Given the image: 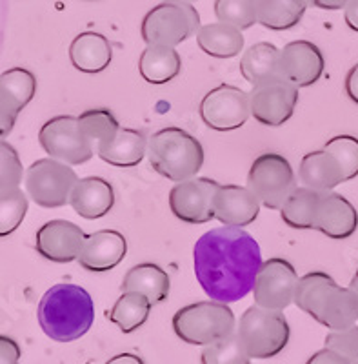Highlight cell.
I'll return each mask as SVG.
<instances>
[{
    "mask_svg": "<svg viewBox=\"0 0 358 364\" xmlns=\"http://www.w3.org/2000/svg\"><path fill=\"white\" fill-rule=\"evenodd\" d=\"M193 264L207 297L229 304L253 291L262 253L255 237L242 228H215L197 240Z\"/></svg>",
    "mask_w": 358,
    "mask_h": 364,
    "instance_id": "1",
    "label": "cell"
},
{
    "mask_svg": "<svg viewBox=\"0 0 358 364\" xmlns=\"http://www.w3.org/2000/svg\"><path fill=\"white\" fill-rule=\"evenodd\" d=\"M95 323V304L82 286L60 282L45 291L38 304V324L50 339L73 343Z\"/></svg>",
    "mask_w": 358,
    "mask_h": 364,
    "instance_id": "2",
    "label": "cell"
},
{
    "mask_svg": "<svg viewBox=\"0 0 358 364\" xmlns=\"http://www.w3.org/2000/svg\"><path fill=\"white\" fill-rule=\"evenodd\" d=\"M295 304L330 331L347 330L358 323V297L349 286L342 288L324 272L300 277Z\"/></svg>",
    "mask_w": 358,
    "mask_h": 364,
    "instance_id": "3",
    "label": "cell"
},
{
    "mask_svg": "<svg viewBox=\"0 0 358 364\" xmlns=\"http://www.w3.org/2000/svg\"><path fill=\"white\" fill-rule=\"evenodd\" d=\"M148 159L153 170L168 181L182 182L197 177L204 164V148L182 128H164L148 141Z\"/></svg>",
    "mask_w": 358,
    "mask_h": 364,
    "instance_id": "4",
    "label": "cell"
},
{
    "mask_svg": "<svg viewBox=\"0 0 358 364\" xmlns=\"http://www.w3.org/2000/svg\"><path fill=\"white\" fill-rule=\"evenodd\" d=\"M173 330L182 343L210 346L237 333V318L224 302L202 301L173 315Z\"/></svg>",
    "mask_w": 358,
    "mask_h": 364,
    "instance_id": "5",
    "label": "cell"
},
{
    "mask_svg": "<svg viewBox=\"0 0 358 364\" xmlns=\"http://www.w3.org/2000/svg\"><path fill=\"white\" fill-rule=\"evenodd\" d=\"M237 336L251 359H271L289 343V324L282 311L251 306L242 314Z\"/></svg>",
    "mask_w": 358,
    "mask_h": 364,
    "instance_id": "6",
    "label": "cell"
},
{
    "mask_svg": "<svg viewBox=\"0 0 358 364\" xmlns=\"http://www.w3.org/2000/svg\"><path fill=\"white\" fill-rule=\"evenodd\" d=\"M200 15L185 0H164L142 21V41L148 46H169L177 48L200 29Z\"/></svg>",
    "mask_w": 358,
    "mask_h": 364,
    "instance_id": "7",
    "label": "cell"
},
{
    "mask_svg": "<svg viewBox=\"0 0 358 364\" xmlns=\"http://www.w3.org/2000/svg\"><path fill=\"white\" fill-rule=\"evenodd\" d=\"M79 177L66 162L57 159H38L29 166L24 177L26 193L42 208H62L70 204L71 191Z\"/></svg>",
    "mask_w": 358,
    "mask_h": 364,
    "instance_id": "8",
    "label": "cell"
},
{
    "mask_svg": "<svg viewBox=\"0 0 358 364\" xmlns=\"http://www.w3.org/2000/svg\"><path fill=\"white\" fill-rule=\"evenodd\" d=\"M247 188L269 210H282L297 190V178L288 159L280 154H262L253 161L247 173Z\"/></svg>",
    "mask_w": 358,
    "mask_h": 364,
    "instance_id": "9",
    "label": "cell"
},
{
    "mask_svg": "<svg viewBox=\"0 0 358 364\" xmlns=\"http://www.w3.org/2000/svg\"><path fill=\"white\" fill-rule=\"evenodd\" d=\"M42 149L51 159L66 162L70 166H80L91 161L95 148L93 142L84 135L79 124V117L60 115L45 122L38 133Z\"/></svg>",
    "mask_w": 358,
    "mask_h": 364,
    "instance_id": "10",
    "label": "cell"
},
{
    "mask_svg": "<svg viewBox=\"0 0 358 364\" xmlns=\"http://www.w3.org/2000/svg\"><path fill=\"white\" fill-rule=\"evenodd\" d=\"M249 117V93L229 84H220L211 90L200 102V119L215 132H233L242 128Z\"/></svg>",
    "mask_w": 358,
    "mask_h": 364,
    "instance_id": "11",
    "label": "cell"
},
{
    "mask_svg": "<svg viewBox=\"0 0 358 364\" xmlns=\"http://www.w3.org/2000/svg\"><path fill=\"white\" fill-rule=\"evenodd\" d=\"M219 188V182L206 177L177 182L169 191V208L182 223L206 224L215 219V197Z\"/></svg>",
    "mask_w": 358,
    "mask_h": 364,
    "instance_id": "12",
    "label": "cell"
},
{
    "mask_svg": "<svg viewBox=\"0 0 358 364\" xmlns=\"http://www.w3.org/2000/svg\"><path fill=\"white\" fill-rule=\"evenodd\" d=\"M298 281L300 279L297 269L286 259L273 257L269 261L262 262L253 288L255 304L268 310L284 311L291 302H295Z\"/></svg>",
    "mask_w": 358,
    "mask_h": 364,
    "instance_id": "13",
    "label": "cell"
},
{
    "mask_svg": "<svg viewBox=\"0 0 358 364\" xmlns=\"http://www.w3.org/2000/svg\"><path fill=\"white\" fill-rule=\"evenodd\" d=\"M249 102L251 117L259 124L276 128L286 124L295 113L298 104V87L278 77L253 86Z\"/></svg>",
    "mask_w": 358,
    "mask_h": 364,
    "instance_id": "14",
    "label": "cell"
},
{
    "mask_svg": "<svg viewBox=\"0 0 358 364\" xmlns=\"http://www.w3.org/2000/svg\"><path fill=\"white\" fill-rule=\"evenodd\" d=\"M87 235L71 220L55 219L40 226L35 237V248L45 261L66 264L79 261Z\"/></svg>",
    "mask_w": 358,
    "mask_h": 364,
    "instance_id": "15",
    "label": "cell"
},
{
    "mask_svg": "<svg viewBox=\"0 0 358 364\" xmlns=\"http://www.w3.org/2000/svg\"><path fill=\"white\" fill-rule=\"evenodd\" d=\"M37 91V79L26 68H11L0 77V133L2 139L11 133L17 117Z\"/></svg>",
    "mask_w": 358,
    "mask_h": 364,
    "instance_id": "16",
    "label": "cell"
},
{
    "mask_svg": "<svg viewBox=\"0 0 358 364\" xmlns=\"http://www.w3.org/2000/svg\"><path fill=\"white\" fill-rule=\"evenodd\" d=\"M325 60L320 48L309 41H295L280 50V77L297 87H309L324 73Z\"/></svg>",
    "mask_w": 358,
    "mask_h": 364,
    "instance_id": "17",
    "label": "cell"
},
{
    "mask_svg": "<svg viewBox=\"0 0 358 364\" xmlns=\"http://www.w3.org/2000/svg\"><path fill=\"white\" fill-rule=\"evenodd\" d=\"M358 228V213L353 204L340 193L322 191L313 230L333 240H344Z\"/></svg>",
    "mask_w": 358,
    "mask_h": 364,
    "instance_id": "18",
    "label": "cell"
},
{
    "mask_svg": "<svg viewBox=\"0 0 358 364\" xmlns=\"http://www.w3.org/2000/svg\"><path fill=\"white\" fill-rule=\"evenodd\" d=\"M262 203L247 186L220 184L215 197V219L224 226L244 228L255 223Z\"/></svg>",
    "mask_w": 358,
    "mask_h": 364,
    "instance_id": "19",
    "label": "cell"
},
{
    "mask_svg": "<svg viewBox=\"0 0 358 364\" xmlns=\"http://www.w3.org/2000/svg\"><path fill=\"white\" fill-rule=\"evenodd\" d=\"M128 240L115 230H100L87 237L79 257V264L87 272H109L124 261Z\"/></svg>",
    "mask_w": 358,
    "mask_h": 364,
    "instance_id": "20",
    "label": "cell"
},
{
    "mask_svg": "<svg viewBox=\"0 0 358 364\" xmlns=\"http://www.w3.org/2000/svg\"><path fill=\"white\" fill-rule=\"evenodd\" d=\"M97 155L115 168H133L148 155V139L131 128H119L97 144Z\"/></svg>",
    "mask_w": 358,
    "mask_h": 364,
    "instance_id": "21",
    "label": "cell"
},
{
    "mask_svg": "<svg viewBox=\"0 0 358 364\" xmlns=\"http://www.w3.org/2000/svg\"><path fill=\"white\" fill-rule=\"evenodd\" d=\"M115 204L113 186L102 177L79 178L71 191L70 206L84 219H100L112 211Z\"/></svg>",
    "mask_w": 358,
    "mask_h": 364,
    "instance_id": "22",
    "label": "cell"
},
{
    "mask_svg": "<svg viewBox=\"0 0 358 364\" xmlns=\"http://www.w3.org/2000/svg\"><path fill=\"white\" fill-rule=\"evenodd\" d=\"M113 48L104 35L86 31L73 38L70 46V60L75 70L95 75L112 64Z\"/></svg>",
    "mask_w": 358,
    "mask_h": 364,
    "instance_id": "23",
    "label": "cell"
},
{
    "mask_svg": "<svg viewBox=\"0 0 358 364\" xmlns=\"http://www.w3.org/2000/svg\"><path fill=\"white\" fill-rule=\"evenodd\" d=\"M171 290V279L168 272L153 262H142L128 269L124 275L120 291H139L149 299L153 306L162 304Z\"/></svg>",
    "mask_w": 358,
    "mask_h": 364,
    "instance_id": "24",
    "label": "cell"
},
{
    "mask_svg": "<svg viewBox=\"0 0 358 364\" xmlns=\"http://www.w3.org/2000/svg\"><path fill=\"white\" fill-rule=\"evenodd\" d=\"M298 177L304 182L305 188L317 191H333L338 184L346 182L340 166L325 149H318V151L304 155Z\"/></svg>",
    "mask_w": 358,
    "mask_h": 364,
    "instance_id": "25",
    "label": "cell"
},
{
    "mask_svg": "<svg viewBox=\"0 0 358 364\" xmlns=\"http://www.w3.org/2000/svg\"><path fill=\"white\" fill-rule=\"evenodd\" d=\"M180 55L169 46H148L139 58L140 77L155 86L173 80L180 73Z\"/></svg>",
    "mask_w": 358,
    "mask_h": 364,
    "instance_id": "26",
    "label": "cell"
},
{
    "mask_svg": "<svg viewBox=\"0 0 358 364\" xmlns=\"http://www.w3.org/2000/svg\"><path fill=\"white\" fill-rule=\"evenodd\" d=\"M240 73L251 86H259L280 77V50L269 42H259L244 51Z\"/></svg>",
    "mask_w": 358,
    "mask_h": 364,
    "instance_id": "27",
    "label": "cell"
},
{
    "mask_svg": "<svg viewBox=\"0 0 358 364\" xmlns=\"http://www.w3.org/2000/svg\"><path fill=\"white\" fill-rule=\"evenodd\" d=\"M198 48L215 58H233L244 50V35L239 28L224 22L202 26L197 33Z\"/></svg>",
    "mask_w": 358,
    "mask_h": 364,
    "instance_id": "28",
    "label": "cell"
},
{
    "mask_svg": "<svg viewBox=\"0 0 358 364\" xmlns=\"http://www.w3.org/2000/svg\"><path fill=\"white\" fill-rule=\"evenodd\" d=\"M259 24L273 31H286L302 21L309 0H255Z\"/></svg>",
    "mask_w": 358,
    "mask_h": 364,
    "instance_id": "29",
    "label": "cell"
},
{
    "mask_svg": "<svg viewBox=\"0 0 358 364\" xmlns=\"http://www.w3.org/2000/svg\"><path fill=\"white\" fill-rule=\"evenodd\" d=\"M151 306L153 304L146 295L139 294V291H124L109 310L107 318L122 333H133L135 330L144 326Z\"/></svg>",
    "mask_w": 358,
    "mask_h": 364,
    "instance_id": "30",
    "label": "cell"
},
{
    "mask_svg": "<svg viewBox=\"0 0 358 364\" xmlns=\"http://www.w3.org/2000/svg\"><path fill=\"white\" fill-rule=\"evenodd\" d=\"M320 195L322 191L311 190V188H297L280 210L282 220L295 230H313Z\"/></svg>",
    "mask_w": 358,
    "mask_h": 364,
    "instance_id": "31",
    "label": "cell"
},
{
    "mask_svg": "<svg viewBox=\"0 0 358 364\" xmlns=\"http://www.w3.org/2000/svg\"><path fill=\"white\" fill-rule=\"evenodd\" d=\"M215 15L219 22L235 26L240 31L259 24L255 0H215Z\"/></svg>",
    "mask_w": 358,
    "mask_h": 364,
    "instance_id": "32",
    "label": "cell"
},
{
    "mask_svg": "<svg viewBox=\"0 0 358 364\" xmlns=\"http://www.w3.org/2000/svg\"><path fill=\"white\" fill-rule=\"evenodd\" d=\"M340 166L344 181L358 177V139L353 135H338L324 144V148Z\"/></svg>",
    "mask_w": 358,
    "mask_h": 364,
    "instance_id": "33",
    "label": "cell"
},
{
    "mask_svg": "<svg viewBox=\"0 0 358 364\" xmlns=\"http://www.w3.org/2000/svg\"><path fill=\"white\" fill-rule=\"evenodd\" d=\"M200 360L202 364H251V357L237 333L204 348Z\"/></svg>",
    "mask_w": 358,
    "mask_h": 364,
    "instance_id": "34",
    "label": "cell"
},
{
    "mask_svg": "<svg viewBox=\"0 0 358 364\" xmlns=\"http://www.w3.org/2000/svg\"><path fill=\"white\" fill-rule=\"evenodd\" d=\"M26 211H28V197L21 188L8 193H0V235H11L24 220Z\"/></svg>",
    "mask_w": 358,
    "mask_h": 364,
    "instance_id": "35",
    "label": "cell"
},
{
    "mask_svg": "<svg viewBox=\"0 0 358 364\" xmlns=\"http://www.w3.org/2000/svg\"><path fill=\"white\" fill-rule=\"evenodd\" d=\"M79 124L82 128L84 135L90 139L93 144H99L100 141L112 136L116 129L120 128L119 120L115 119L109 109L106 108H95V109H86L84 113L79 115Z\"/></svg>",
    "mask_w": 358,
    "mask_h": 364,
    "instance_id": "36",
    "label": "cell"
},
{
    "mask_svg": "<svg viewBox=\"0 0 358 364\" xmlns=\"http://www.w3.org/2000/svg\"><path fill=\"white\" fill-rule=\"evenodd\" d=\"M22 177L26 175L18 154L8 142L2 141L0 142V193L18 190Z\"/></svg>",
    "mask_w": 358,
    "mask_h": 364,
    "instance_id": "37",
    "label": "cell"
},
{
    "mask_svg": "<svg viewBox=\"0 0 358 364\" xmlns=\"http://www.w3.org/2000/svg\"><path fill=\"white\" fill-rule=\"evenodd\" d=\"M325 346L331 350H337L342 355H346L347 359L358 363V326L347 328V330L340 331H330L325 336Z\"/></svg>",
    "mask_w": 358,
    "mask_h": 364,
    "instance_id": "38",
    "label": "cell"
},
{
    "mask_svg": "<svg viewBox=\"0 0 358 364\" xmlns=\"http://www.w3.org/2000/svg\"><path fill=\"white\" fill-rule=\"evenodd\" d=\"M305 364H358L354 360L347 359L346 355H342L337 350H331V348L324 346L320 352L315 353L313 357H309Z\"/></svg>",
    "mask_w": 358,
    "mask_h": 364,
    "instance_id": "39",
    "label": "cell"
},
{
    "mask_svg": "<svg viewBox=\"0 0 358 364\" xmlns=\"http://www.w3.org/2000/svg\"><path fill=\"white\" fill-rule=\"evenodd\" d=\"M21 348L9 337H0V364H18Z\"/></svg>",
    "mask_w": 358,
    "mask_h": 364,
    "instance_id": "40",
    "label": "cell"
},
{
    "mask_svg": "<svg viewBox=\"0 0 358 364\" xmlns=\"http://www.w3.org/2000/svg\"><path fill=\"white\" fill-rule=\"evenodd\" d=\"M346 93L358 106V63L346 75Z\"/></svg>",
    "mask_w": 358,
    "mask_h": 364,
    "instance_id": "41",
    "label": "cell"
},
{
    "mask_svg": "<svg viewBox=\"0 0 358 364\" xmlns=\"http://www.w3.org/2000/svg\"><path fill=\"white\" fill-rule=\"evenodd\" d=\"M344 18H346V24L349 26V29L358 33V0L347 2V6L344 8Z\"/></svg>",
    "mask_w": 358,
    "mask_h": 364,
    "instance_id": "42",
    "label": "cell"
},
{
    "mask_svg": "<svg viewBox=\"0 0 358 364\" xmlns=\"http://www.w3.org/2000/svg\"><path fill=\"white\" fill-rule=\"evenodd\" d=\"M349 0H309V4L318 9H327V11H337V9L346 8Z\"/></svg>",
    "mask_w": 358,
    "mask_h": 364,
    "instance_id": "43",
    "label": "cell"
},
{
    "mask_svg": "<svg viewBox=\"0 0 358 364\" xmlns=\"http://www.w3.org/2000/svg\"><path fill=\"white\" fill-rule=\"evenodd\" d=\"M106 364H144V360L139 355H133V353H119V355L112 357Z\"/></svg>",
    "mask_w": 358,
    "mask_h": 364,
    "instance_id": "44",
    "label": "cell"
},
{
    "mask_svg": "<svg viewBox=\"0 0 358 364\" xmlns=\"http://www.w3.org/2000/svg\"><path fill=\"white\" fill-rule=\"evenodd\" d=\"M349 288L354 291V294H357V297H358V269H357V273L353 275V279H351Z\"/></svg>",
    "mask_w": 358,
    "mask_h": 364,
    "instance_id": "45",
    "label": "cell"
},
{
    "mask_svg": "<svg viewBox=\"0 0 358 364\" xmlns=\"http://www.w3.org/2000/svg\"><path fill=\"white\" fill-rule=\"evenodd\" d=\"M185 2H197V0H185Z\"/></svg>",
    "mask_w": 358,
    "mask_h": 364,
    "instance_id": "46",
    "label": "cell"
}]
</instances>
